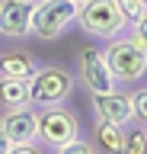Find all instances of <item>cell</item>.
Listing matches in <instances>:
<instances>
[{
    "mask_svg": "<svg viewBox=\"0 0 147 154\" xmlns=\"http://www.w3.org/2000/svg\"><path fill=\"white\" fill-rule=\"evenodd\" d=\"M74 138H80V116L74 109H67V103L39 109V122H35V141L39 144L54 151Z\"/></svg>",
    "mask_w": 147,
    "mask_h": 154,
    "instance_id": "4",
    "label": "cell"
},
{
    "mask_svg": "<svg viewBox=\"0 0 147 154\" xmlns=\"http://www.w3.org/2000/svg\"><path fill=\"white\" fill-rule=\"evenodd\" d=\"M118 7H122L125 19L131 23V19H137V16H141V13L147 10V0H118Z\"/></svg>",
    "mask_w": 147,
    "mask_h": 154,
    "instance_id": "17",
    "label": "cell"
},
{
    "mask_svg": "<svg viewBox=\"0 0 147 154\" xmlns=\"http://www.w3.org/2000/svg\"><path fill=\"white\" fill-rule=\"evenodd\" d=\"M7 154H48V148L39 141H19V144H13Z\"/></svg>",
    "mask_w": 147,
    "mask_h": 154,
    "instance_id": "18",
    "label": "cell"
},
{
    "mask_svg": "<svg viewBox=\"0 0 147 154\" xmlns=\"http://www.w3.org/2000/svg\"><path fill=\"white\" fill-rule=\"evenodd\" d=\"M128 32H131V38H134L141 48H147V10H144L137 19H131V23H128Z\"/></svg>",
    "mask_w": 147,
    "mask_h": 154,
    "instance_id": "16",
    "label": "cell"
},
{
    "mask_svg": "<svg viewBox=\"0 0 147 154\" xmlns=\"http://www.w3.org/2000/svg\"><path fill=\"white\" fill-rule=\"evenodd\" d=\"M39 71V61L29 55V51H10V55H0V74L3 77H26Z\"/></svg>",
    "mask_w": 147,
    "mask_h": 154,
    "instance_id": "12",
    "label": "cell"
},
{
    "mask_svg": "<svg viewBox=\"0 0 147 154\" xmlns=\"http://www.w3.org/2000/svg\"><path fill=\"white\" fill-rule=\"evenodd\" d=\"M35 122H39V109L35 106H19V109H3L0 125L13 144L19 141H35Z\"/></svg>",
    "mask_w": 147,
    "mask_h": 154,
    "instance_id": "9",
    "label": "cell"
},
{
    "mask_svg": "<svg viewBox=\"0 0 147 154\" xmlns=\"http://www.w3.org/2000/svg\"><path fill=\"white\" fill-rule=\"evenodd\" d=\"M77 77L64 64H39V71L29 77V106L45 109V106H61L74 96Z\"/></svg>",
    "mask_w": 147,
    "mask_h": 154,
    "instance_id": "2",
    "label": "cell"
},
{
    "mask_svg": "<svg viewBox=\"0 0 147 154\" xmlns=\"http://www.w3.org/2000/svg\"><path fill=\"white\" fill-rule=\"evenodd\" d=\"M128 100H131V122L147 128V87H131Z\"/></svg>",
    "mask_w": 147,
    "mask_h": 154,
    "instance_id": "14",
    "label": "cell"
},
{
    "mask_svg": "<svg viewBox=\"0 0 147 154\" xmlns=\"http://www.w3.org/2000/svg\"><path fill=\"white\" fill-rule=\"evenodd\" d=\"M29 106V80L26 77H3L0 74V112Z\"/></svg>",
    "mask_w": 147,
    "mask_h": 154,
    "instance_id": "10",
    "label": "cell"
},
{
    "mask_svg": "<svg viewBox=\"0 0 147 154\" xmlns=\"http://www.w3.org/2000/svg\"><path fill=\"white\" fill-rule=\"evenodd\" d=\"M10 148H13V141L7 138V132H3V125H0V154H7Z\"/></svg>",
    "mask_w": 147,
    "mask_h": 154,
    "instance_id": "19",
    "label": "cell"
},
{
    "mask_svg": "<svg viewBox=\"0 0 147 154\" xmlns=\"http://www.w3.org/2000/svg\"><path fill=\"white\" fill-rule=\"evenodd\" d=\"M122 154H147V132H144V125H134V122L125 125Z\"/></svg>",
    "mask_w": 147,
    "mask_h": 154,
    "instance_id": "13",
    "label": "cell"
},
{
    "mask_svg": "<svg viewBox=\"0 0 147 154\" xmlns=\"http://www.w3.org/2000/svg\"><path fill=\"white\" fill-rule=\"evenodd\" d=\"M93 144L99 154H122V141H125V125H112V122H96L93 128Z\"/></svg>",
    "mask_w": 147,
    "mask_h": 154,
    "instance_id": "11",
    "label": "cell"
},
{
    "mask_svg": "<svg viewBox=\"0 0 147 154\" xmlns=\"http://www.w3.org/2000/svg\"><path fill=\"white\" fill-rule=\"evenodd\" d=\"M90 109H93V122H112V125L131 122V100L118 87L106 93H90Z\"/></svg>",
    "mask_w": 147,
    "mask_h": 154,
    "instance_id": "7",
    "label": "cell"
},
{
    "mask_svg": "<svg viewBox=\"0 0 147 154\" xmlns=\"http://www.w3.org/2000/svg\"><path fill=\"white\" fill-rule=\"evenodd\" d=\"M54 154H99V151H96V144L90 141V138H74V141L54 148Z\"/></svg>",
    "mask_w": 147,
    "mask_h": 154,
    "instance_id": "15",
    "label": "cell"
},
{
    "mask_svg": "<svg viewBox=\"0 0 147 154\" xmlns=\"http://www.w3.org/2000/svg\"><path fill=\"white\" fill-rule=\"evenodd\" d=\"M83 35H93V38H102L109 42L112 35H118L122 29H128V19L118 7V0H83L77 7V19Z\"/></svg>",
    "mask_w": 147,
    "mask_h": 154,
    "instance_id": "3",
    "label": "cell"
},
{
    "mask_svg": "<svg viewBox=\"0 0 147 154\" xmlns=\"http://www.w3.org/2000/svg\"><path fill=\"white\" fill-rule=\"evenodd\" d=\"M74 3H77V7H80V3H83V0H74Z\"/></svg>",
    "mask_w": 147,
    "mask_h": 154,
    "instance_id": "20",
    "label": "cell"
},
{
    "mask_svg": "<svg viewBox=\"0 0 147 154\" xmlns=\"http://www.w3.org/2000/svg\"><path fill=\"white\" fill-rule=\"evenodd\" d=\"M74 19H77L74 0H35V10H32V19H29V35L42 38V42L61 38L74 26Z\"/></svg>",
    "mask_w": 147,
    "mask_h": 154,
    "instance_id": "5",
    "label": "cell"
},
{
    "mask_svg": "<svg viewBox=\"0 0 147 154\" xmlns=\"http://www.w3.org/2000/svg\"><path fill=\"white\" fill-rule=\"evenodd\" d=\"M35 0H0V35L3 38H26Z\"/></svg>",
    "mask_w": 147,
    "mask_h": 154,
    "instance_id": "8",
    "label": "cell"
},
{
    "mask_svg": "<svg viewBox=\"0 0 147 154\" xmlns=\"http://www.w3.org/2000/svg\"><path fill=\"white\" fill-rule=\"evenodd\" d=\"M106 55V64L112 71V80L115 84H141L147 77V48H141L131 38L128 29H122L118 35L109 38V45L102 48Z\"/></svg>",
    "mask_w": 147,
    "mask_h": 154,
    "instance_id": "1",
    "label": "cell"
},
{
    "mask_svg": "<svg viewBox=\"0 0 147 154\" xmlns=\"http://www.w3.org/2000/svg\"><path fill=\"white\" fill-rule=\"evenodd\" d=\"M144 132H147V128H144Z\"/></svg>",
    "mask_w": 147,
    "mask_h": 154,
    "instance_id": "21",
    "label": "cell"
},
{
    "mask_svg": "<svg viewBox=\"0 0 147 154\" xmlns=\"http://www.w3.org/2000/svg\"><path fill=\"white\" fill-rule=\"evenodd\" d=\"M77 80L87 87V93H106V90H115V80H112V71L106 64V55L99 45H83L77 48Z\"/></svg>",
    "mask_w": 147,
    "mask_h": 154,
    "instance_id": "6",
    "label": "cell"
}]
</instances>
